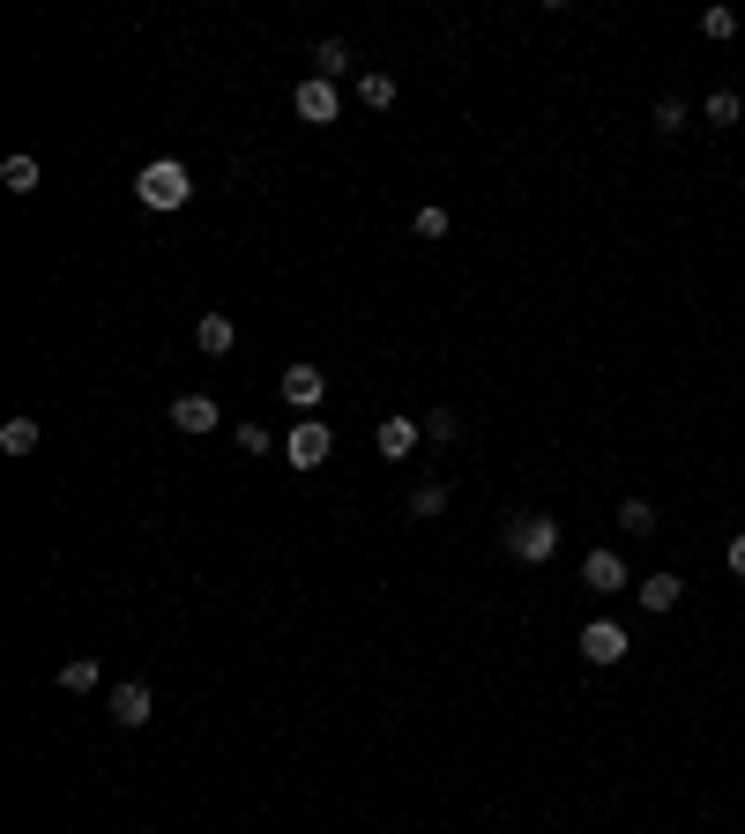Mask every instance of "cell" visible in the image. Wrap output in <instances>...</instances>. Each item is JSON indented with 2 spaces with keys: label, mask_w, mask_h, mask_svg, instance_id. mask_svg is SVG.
Listing matches in <instances>:
<instances>
[{
  "label": "cell",
  "mask_w": 745,
  "mask_h": 834,
  "mask_svg": "<svg viewBox=\"0 0 745 834\" xmlns=\"http://www.w3.org/2000/svg\"><path fill=\"white\" fill-rule=\"evenodd\" d=\"M187 195H195V179H187L179 157H149L142 172H135V201L142 209H187Z\"/></svg>",
  "instance_id": "1"
},
{
  "label": "cell",
  "mask_w": 745,
  "mask_h": 834,
  "mask_svg": "<svg viewBox=\"0 0 745 834\" xmlns=\"http://www.w3.org/2000/svg\"><path fill=\"white\" fill-rule=\"evenodd\" d=\"M507 552H515L522 566H545L552 552H559V522H552V515H522V522H507Z\"/></svg>",
  "instance_id": "2"
},
{
  "label": "cell",
  "mask_w": 745,
  "mask_h": 834,
  "mask_svg": "<svg viewBox=\"0 0 745 834\" xmlns=\"http://www.w3.org/2000/svg\"><path fill=\"white\" fill-rule=\"evenodd\" d=\"M328 447H336V433H328L321 417H291V433H284V463L291 469H321Z\"/></svg>",
  "instance_id": "3"
},
{
  "label": "cell",
  "mask_w": 745,
  "mask_h": 834,
  "mask_svg": "<svg viewBox=\"0 0 745 834\" xmlns=\"http://www.w3.org/2000/svg\"><path fill=\"white\" fill-rule=\"evenodd\" d=\"M291 112H298L306 127H336V120H344V98H336V82H321V75H306V82L291 90Z\"/></svg>",
  "instance_id": "4"
},
{
  "label": "cell",
  "mask_w": 745,
  "mask_h": 834,
  "mask_svg": "<svg viewBox=\"0 0 745 834\" xmlns=\"http://www.w3.org/2000/svg\"><path fill=\"white\" fill-rule=\"evenodd\" d=\"M626 648H634V641H626L619 618H589V626H582V663H596V671H612Z\"/></svg>",
  "instance_id": "5"
},
{
  "label": "cell",
  "mask_w": 745,
  "mask_h": 834,
  "mask_svg": "<svg viewBox=\"0 0 745 834\" xmlns=\"http://www.w3.org/2000/svg\"><path fill=\"white\" fill-rule=\"evenodd\" d=\"M321 395H328V373L321 366H306V358L284 366V403H291V410H321Z\"/></svg>",
  "instance_id": "6"
},
{
  "label": "cell",
  "mask_w": 745,
  "mask_h": 834,
  "mask_svg": "<svg viewBox=\"0 0 745 834\" xmlns=\"http://www.w3.org/2000/svg\"><path fill=\"white\" fill-rule=\"evenodd\" d=\"M165 417H172L179 433H217V425H224V403H217V395H179Z\"/></svg>",
  "instance_id": "7"
},
{
  "label": "cell",
  "mask_w": 745,
  "mask_h": 834,
  "mask_svg": "<svg viewBox=\"0 0 745 834\" xmlns=\"http://www.w3.org/2000/svg\"><path fill=\"white\" fill-rule=\"evenodd\" d=\"M418 440H425V425H418V417H380V433H372V447H380L388 463H403V455H410Z\"/></svg>",
  "instance_id": "8"
},
{
  "label": "cell",
  "mask_w": 745,
  "mask_h": 834,
  "mask_svg": "<svg viewBox=\"0 0 745 834\" xmlns=\"http://www.w3.org/2000/svg\"><path fill=\"white\" fill-rule=\"evenodd\" d=\"M582 582H589L596 596H619L626 589V559L619 552H589V559H582Z\"/></svg>",
  "instance_id": "9"
},
{
  "label": "cell",
  "mask_w": 745,
  "mask_h": 834,
  "mask_svg": "<svg viewBox=\"0 0 745 834\" xmlns=\"http://www.w3.org/2000/svg\"><path fill=\"white\" fill-rule=\"evenodd\" d=\"M112 723H120V731H142V723H149V686H142V678L112 686Z\"/></svg>",
  "instance_id": "10"
},
{
  "label": "cell",
  "mask_w": 745,
  "mask_h": 834,
  "mask_svg": "<svg viewBox=\"0 0 745 834\" xmlns=\"http://www.w3.org/2000/svg\"><path fill=\"white\" fill-rule=\"evenodd\" d=\"M195 344H201V358H224V350L239 344V328H231V314H201Z\"/></svg>",
  "instance_id": "11"
},
{
  "label": "cell",
  "mask_w": 745,
  "mask_h": 834,
  "mask_svg": "<svg viewBox=\"0 0 745 834\" xmlns=\"http://www.w3.org/2000/svg\"><path fill=\"white\" fill-rule=\"evenodd\" d=\"M0 447H8V455H38V447H46V425H38V417H8V425H0Z\"/></svg>",
  "instance_id": "12"
},
{
  "label": "cell",
  "mask_w": 745,
  "mask_h": 834,
  "mask_svg": "<svg viewBox=\"0 0 745 834\" xmlns=\"http://www.w3.org/2000/svg\"><path fill=\"white\" fill-rule=\"evenodd\" d=\"M686 120H694V105L686 98H656L648 105V127H656V135H686Z\"/></svg>",
  "instance_id": "13"
},
{
  "label": "cell",
  "mask_w": 745,
  "mask_h": 834,
  "mask_svg": "<svg viewBox=\"0 0 745 834\" xmlns=\"http://www.w3.org/2000/svg\"><path fill=\"white\" fill-rule=\"evenodd\" d=\"M678 574H642V612H670V604H678Z\"/></svg>",
  "instance_id": "14"
},
{
  "label": "cell",
  "mask_w": 745,
  "mask_h": 834,
  "mask_svg": "<svg viewBox=\"0 0 745 834\" xmlns=\"http://www.w3.org/2000/svg\"><path fill=\"white\" fill-rule=\"evenodd\" d=\"M38 157H8V165H0V187H8V195H38Z\"/></svg>",
  "instance_id": "15"
},
{
  "label": "cell",
  "mask_w": 745,
  "mask_h": 834,
  "mask_svg": "<svg viewBox=\"0 0 745 834\" xmlns=\"http://www.w3.org/2000/svg\"><path fill=\"white\" fill-rule=\"evenodd\" d=\"M98 678H105L98 656H68V663H60V686H68V693H98Z\"/></svg>",
  "instance_id": "16"
},
{
  "label": "cell",
  "mask_w": 745,
  "mask_h": 834,
  "mask_svg": "<svg viewBox=\"0 0 745 834\" xmlns=\"http://www.w3.org/2000/svg\"><path fill=\"white\" fill-rule=\"evenodd\" d=\"M701 120H708V127H738L745 120V98H738V90H716V98L701 105Z\"/></svg>",
  "instance_id": "17"
},
{
  "label": "cell",
  "mask_w": 745,
  "mask_h": 834,
  "mask_svg": "<svg viewBox=\"0 0 745 834\" xmlns=\"http://www.w3.org/2000/svg\"><path fill=\"white\" fill-rule=\"evenodd\" d=\"M344 68H350V46H344V38H321V46H314V75H321V82H336Z\"/></svg>",
  "instance_id": "18"
},
{
  "label": "cell",
  "mask_w": 745,
  "mask_h": 834,
  "mask_svg": "<svg viewBox=\"0 0 745 834\" xmlns=\"http://www.w3.org/2000/svg\"><path fill=\"white\" fill-rule=\"evenodd\" d=\"M358 98H366L372 112H388V105H396V75H380V68H372V75H358Z\"/></svg>",
  "instance_id": "19"
},
{
  "label": "cell",
  "mask_w": 745,
  "mask_h": 834,
  "mask_svg": "<svg viewBox=\"0 0 745 834\" xmlns=\"http://www.w3.org/2000/svg\"><path fill=\"white\" fill-rule=\"evenodd\" d=\"M425 440L455 447V440H463V410H433V417H425Z\"/></svg>",
  "instance_id": "20"
},
{
  "label": "cell",
  "mask_w": 745,
  "mask_h": 834,
  "mask_svg": "<svg viewBox=\"0 0 745 834\" xmlns=\"http://www.w3.org/2000/svg\"><path fill=\"white\" fill-rule=\"evenodd\" d=\"M619 529H626V537H648V529H656V507H648V499H626V507H619Z\"/></svg>",
  "instance_id": "21"
},
{
  "label": "cell",
  "mask_w": 745,
  "mask_h": 834,
  "mask_svg": "<svg viewBox=\"0 0 745 834\" xmlns=\"http://www.w3.org/2000/svg\"><path fill=\"white\" fill-rule=\"evenodd\" d=\"M701 38H738V16H731V8H701Z\"/></svg>",
  "instance_id": "22"
},
{
  "label": "cell",
  "mask_w": 745,
  "mask_h": 834,
  "mask_svg": "<svg viewBox=\"0 0 745 834\" xmlns=\"http://www.w3.org/2000/svg\"><path fill=\"white\" fill-rule=\"evenodd\" d=\"M440 507H447V485H418V492H410V515H418V522H433Z\"/></svg>",
  "instance_id": "23"
},
{
  "label": "cell",
  "mask_w": 745,
  "mask_h": 834,
  "mask_svg": "<svg viewBox=\"0 0 745 834\" xmlns=\"http://www.w3.org/2000/svg\"><path fill=\"white\" fill-rule=\"evenodd\" d=\"M269 447H276L269 425H239V455H269Z\"/></svg>",
  "instance_id": "24"
},
{
  "label": "cell",
  "mask_w": 745,
  "mask_h": 834,
  "mask_svg": "<svg viewBox=\"0 0 745 834\" xmlns=\"http://www.w3.org/2000/svg\"><path fill=\"white\" fill-rule=\"evenodd\" d=\"M410 231H418V239H447V209H418Z\"/></svg>",
  "instance_id": "25"
},
{
  "label": "cell",
  "mask_w": 745,
  "mask_h": 834,
  "mask_svg": "<svg viewBox=\"0 0 745 834\" xmlns=\"http://www.w3.org/2000/svg\"><path fill=\"white\" fill-rule=\"evenodd\" d=\"M723 559H731V574L745 582V537H731V552H723Z\"/></svg>",
  "instance_id": "26"
}]
</instances>
